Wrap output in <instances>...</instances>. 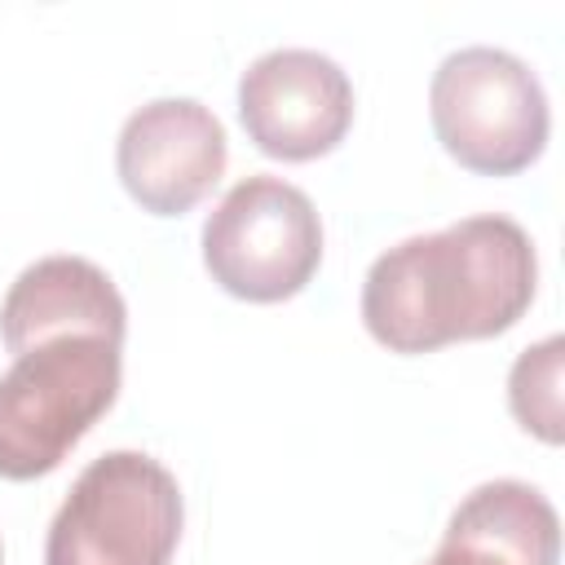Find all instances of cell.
<instances>
[{"instance_id": "cell-9", "label": "cell", "mask_w": 565, "mask_h": 565, "mask_svg": "<svg viewBox=\"0 0 565 565\" xmlns=\"http://www.w3.org/2000/svg\"><path fill=\"white\" fill-rule=\"evenodd\" d=\"M561 516L552 499L516 477L481 481L459 499L424 565H556Z\"/></svg>"}, {"instance_id": "cell-2", "label": "cell", "mask_w": 565, "mask_h": 565, "mask_svg": "<svg viewBox=\"0 0 565 565\" xmlns=\"http://www.w3.org/2000/svg\"><path fill=\"white\" fill-rule=\"evenodd\" d=\"M119 380V344L102 335H57L18 353L0 375V477H49L115 406Z\"/></svg>"}, {"instance_id": "cell-6", "label": "cell", "mask_w": 565, "mask_h": 565, "mask_svg": "<svg viewBox=\"0 0 565 565\" xmlns=\"http://www.w3.org/2000/svg\"><path fill=\"white\" fill-rule=\"evenodd\" d=\"M238 119L269 159H322L353 128V79L318 49H269L238 79Z\"/></svg>"}, {"instance_id": "cell-8", "label": "cell", "mask_w": 565, "mask_h": 565, "mask_svg": "<svg viewBox=\"0 0 565 565\" xmlns=\"http://www.w3.org/2000/svg\"><path fill=\"white\" fill-rule=\"evenodd\" d=\"M128 305L110 274L84 256H44L26 265L0 300V340L18 358L57 335H102L124 349Z\"/></svg>"}, {"instance_id": "cell-3", "label": "cell", "mask_w": 565, "mask_h": 565, "mask_svg": "<svg viewBox=\"0 0 565 565\" xmlns=\"http://www.w3.org/2000/svg\"><path fill=\"white\" fill-rule=\"evenodd\" d=\"M428 119L441 150L477 177L525 172L552 137L539 75L494 44H468L441 57L428 84Z\"/></svg>"}, {"instance_id": "cell-11", "label": "cell", "mask_w": 565, "mask_h": 565, "mask_svg": "<svg viewBox=\"0 0 565 565\" xmlns=\"http://www.w3.org/2000/svg\"><path fill=\"white\" fill-rule=\"evenodd\" d=\"M0 565H4V547H0Z\"/></svg>"}, {"instance_id": "cell-4", "label": "cell", "mask_w": 565, "mask_h": 565, "mask_svg": "<svg viewBox=\"0 0 565 565\" xmlns=\"http://www.w3.org/2000/svg\"><path fill=\"white\" fill-rule=\"evenodd\" d=\"M181 521V486L154 455L106 450L71 481L44 565H172Z\"/></svg>"}, {"instance_id": "cell-5", "label": "cell", "mask_w": 565, "mask_h": 565, "mask_svg": "<svg viewBox=\"0 0 565 565\" xmlns=\"http://www.w3.org/2000/svg\"><path fill=\"white\" fill-rule=\"evenodd\" d=\"M203 269L247 305L300 296L322 265V216L313 199L269 172H252L225 190L203 221Z\"/></svg>"}, {"instance_id": "cell-1", "label": "cell", "mask_w": 565, "mask_h": 565, "mask_svg": "<svg viewBox=\"0 0 565 565\" xmlns=\"http://www.w3.org/2000/svg\"><path fill=\"white\" fill-rule=\"evenodd\" d=\"M539 287L530 234L503 216H463L380 252L362 278V327L388 353H433L503 335Z\"/></svg>"}, {"instance_id": "cell-7", "label": "cell", "mask_w": 565, "mask_h": 565, "mask_svg": "<svg viewBox=\"0 0 565 565\" xmlns=\"http://www.w3.org/2000/svg\"><path fill=\"white\" fill-rule=\"evenodd\" d=\"M225 159V124L194 97H154L137 106L115 141L119 185L150 216H181L203 203Z\"/></svg>"}, {"instance_id": "cell-10", "label": "cell", "mask_w": 565, "mask_h": 565, "mask_svg": "<svg viewBox=\"0 0 565 565\" xmlns=\"http://www.w3.org/2000/svg\"><path fill=\"white\" fill-rule=\"evenodd\" d=\"M561 375H565V340L561 335H547V340L521 349L512 371H508V411H512V419L547 446H561V437H565Z\"/></svg>"}]
</instances>
